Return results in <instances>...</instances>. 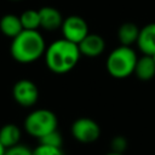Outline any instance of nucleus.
Masks as SVG:
<instances>
[{"label":"nucleus","mask_w":155,"mask_h":155,"mask_svg":"<svg viewBox=\"0 0 155 155\" xmlns=\"http://www.w3.org/2000/svg\"><path fill=\"white\" fill-rule=\"evenodd\" d=\"M79 50L81 54H85L87 57H96L99 56L105 47V42L101 35L97 34H87L80 42H79Z\"/></svg>","instance_id":"obj_8"},{"label":"nucleus","mask_w":155,"mask_h":155,"mask_svg":"<svg viewBox=\"0 0 155 155\" xmlns=\"http://www.w3.org/2000/svg\"><path fill=\"white\" fill-rule=\"evenodd\" d=\"M137 54L130 47L121 45L113 50L107 58V70L116 79H124L130 76L134 71L137 63Z\"/></svg>","instance_id":"obj_3"},{"label":"nucleus","mask_w":155,"mask_h":155,"mask_svg":"<svg viewBox=\"0 0 155 155\" xmlns=\"http://www.w3.org/2000/svg\"><path fill=\"white\" fill-rule=\"evenodd\" d=\"M45 51V40L38 30H22L12 39L10 46L12 58L24 64L38 61Z\"/></svg>","instance_id":"obj_2"},{"label":"nucleus","mask_w":155,"mask_h":155,"mask_svg":"<svg viewBox=\"0 0 155 155\" xmlns=\"http://www.w3.org/2000/svg\"><path fill=\"white\" fill-rule=\"evenodd\" d=\"M21 23L23 25V29L25 30H38L40 27V16L39 11L35 10H27L21 16Z\"/></svg>","instance_id":"obj_15"},{"label":"nucleus","mask_w":155,"mask_h":155,"mask_svg":"<svg viewBox=\"0 0 155 155\" xmlns=\"http://www.w3.org/2000/svg\"><path fill=\"white\" fill-rule=\"evenodd\" d=\"M110 147H111V151H116V153H121L124 154L125 150L127 149L128 147V143H127V139L122 136H116L111 139V143H110Z\"/></svg>","instance_id":"obj_18"},{"label":"nucleus","mask_w":155,"mask_h":155,"mask_svg":"<svg viewBox=\"0 0 155 155\" xmlns=\"http://www.w3.org/2000/svg\"><path fill=\"white\" fill-rule=\"evenodd\" d=\"M137 45L144 54L153 56L155 53V23H149L139 29Z\"/></svg>","instance_id":"obj_9"},{"label":"nucleus","mask_w":155,"mask_h":155,"mask_svg":"<svg viewBox=\"0 0 155 155\" xmlns=\"http://www.w3.org/2000/svg\"><path fill=\"white\" fill-rule=\"evenodd\" d=\"M151 57H153V59H154V62H155V53H154V54H153Z\"/></svg>","instance_id":"obj_22"},{"label":"nucleus","mask_w":155,"mask_h":155,"mask_svg":"<svg viewBox=\"0 0 155 155\" xmlns=\"http://www.w3.org/2000/svg\"><path fill=\"white\" fill-rule=\"evenodd\" d=\"M39 16H40V27L44 28L45 30H56L59 27H62L63 23V17L61 12L51 6H45L39 10Z\"/></svg>","instance_id":"obj_10"},{"label":"nucleus","mask_w":155,"mask_h":155,"mask_svg":"<svg viewBox=\"0 0 155 155\" xmlns=\"http://www.w3.org/2000/svg\"><path fill=\"white\" fill-rule=\"evenodd\" d=\"M79 46L67 39L53 41L45 51V62L47 68L56 74L70 71L80 59Z\"/></svg>","instance_id":"obj_1"},{"label":"nucleus","mask_w":155,"mask_h":155,"mask_svg":"<svg viewBox=\"0 0 155 155\" xmlns=\"http://www.w3.org/2000/svg\"><path fill=\"white\" fill-rule=\"evenodd\" d=\"M62 33L64 39L79 45V42L88 34V25L80 16H69L63 19Z\"/></svg>","instance_id":"obj_7"},{"label":"nucleus","mask_w":155,"mask_h":155,"mask_svg":"<svg viewBox=\"0 0 155 155\" xmlns=\"http://www.w3.org/2000/svg\"><path fill=\"white\" fill-rule=\"evenodd\" d=\"M39 142H40L41 144H46V145H51V147L62 148L63 138H62V134H61L57 130H54V131L47 133L46 136H44L42 138H40Z\"/></svg>","instance_id":"obj_16"},{"label":"nucleus","mask_w":155,"mask_h":155,"mask_svg":"<svg viewBox=\"0 0 155 155\" xmlns=\"http://www.w3.org/2000/svg\"><path fill=\"white\" fill-rule=\"evenodd\" d=\"M138 34H139V29L133 23H124L117 31L119 40L125 46H130L133 42H137Z\"/></svg>","instance_id":"obj_14"},{"label":"nucleus","mask_w":155,"mask_h":155,"mask_svg":"<svg viewBox=\"0 0 155 155\" xmlns=\"http://www.w3.org/2000/svg\"><path fill=\"white\" fill-rule=\"evenodd\" d=\"M12 97L16 101V103L22 107H33L38 102L39 90L33 81L22 79L13 85Z\"/></svg>","instance_id":"obj_6"},{"label":"nucleus","mask_w":155,"mask_h":155,"mask_svg":"<svg viewBox=\"0 0 155 155\" xmlns=\"http://www.w3.org/2000/svg\"><path fill=\"white\" fill-rule=\"evenodd\" d=\"M5 151H6V148H5V147L1 144V142H0V155H4Z\"/></svg>","instance_id":"obj_20"},{"label":"nucleus","mask_w":155,"mask_h":155,"mask_svg":"<svg viewBox=\"0 0 155 155\" xmlns=\"http://www.w3.org/2000/svg\"><path fill=\"white\" fill-rule=\"evenodd\" d=\"M4 155H33V150L23 144H17L7 148Z\"/></svg>","instance_id":"obj_19"},{"label":"nucleus","mask_w":155,"mask_h":155,"mask_svg":"<svg viewBox=\"0 0 155 155\" xmlns=\"http://www.w3.org/2000/svg\"><path fill=\"white\" fill-rule=\"evenodd\" d=\"M136 76L142 81H149L155 76V62L151 56L144 54L137 59L134 71Z\"/></svg>","instance_id":"obj_11"},{"label":"nucleus","mask_w":155,"mask_h":155,"mask_svg":"<svg viewBox=\"0 0 155 155\" xmlns=\"http://www.w3.org/2000/svg\"><path fill=\"white\" fill-rule=\"evenodd\" d=\"M21 137V128L15 124H6L0 128V142L6 149L19 144Z\"/></svg>","instance_id":"obj_13"},{"label":"nucleus","mask_w":155,"mask_h":155,"mask_svg":"<svg viewBox=\"0 0 155 155\" xmlns=\"http://www.w3.org/2000/svg\"><path fill=\"white\" fill-rule=\"evenodd\" d=\"M105 155H124V154H121V153H116V151H110V153H108V154H105Z\"/></svg>","instance_id":"obj_21"},{"label":"nucleus","mask_w":155,"mask_h":155,"mask_svg":"<svg viewBox=\"0 0 155 155\" xmlns=\"http://www.w3.org/2000/svg\"><path fill=\"white\" fill-rule=\"evenodd\" d=\"M58 120L53 111L48 109H35L24 120V130L34 138H42L47 133L57 130Z\"/></svg>","instance_id":"obj_4"},{"label":"nucleus","mask_w":155,"mask_h":155,"mask_svg":"<svg viewBox=\"0 0 155 155\" xmlns=\"http://www.w3.org/2000/svg\"><path fill=\"white\" fill-rule=\"evenodd\" d=\"M23 29V25L21 23V18L16 15H5L0 19V31L8 36V38H15L17 36Z\"/></svg>","instance_id":"obj_12"},{"label":"nucleus","mask_w":155,"mask_h":155,"mask_svg":"<svg viewBox=\"0 0 155 155\" xmlns=\"http://www.w3.org/2000/svg\"><path fill=\"white\" fill-rule=\"evenodd\" d=\"M71 134L75 140L84 144H90L94 143L99 138L101 127L94 120L90 117H80L73 122Z\"/></svg>","instance_id":"obj_5"},{"label":"nucleus","mask_w":155,"mask_h":155,"mask_svg":"<svg viewBox=\"0 0 155 155\" xmlns=\"http://www.w3.org/2000/svg\"><path fill=\"white\" fill-rule=\"evenodd\" d=\"M12 1H19V0H12Z\"/></svg>","instance_id":"obj_23"},{"label":"nucleus","mask_w":155,"mask_h":155,"mask_svg":"<svg viewBox=\"0 0 155 155\" xmlns=\"http://www.w3.org/2000/svg\"><path fill=\"white\" fill-rule=\"evenodd\" d=\"M33 155H64L62 148L51 147L46 144H39L36 148L33 149Z\"/></svg>","instance_id":"obj_17"}]
</instances>
